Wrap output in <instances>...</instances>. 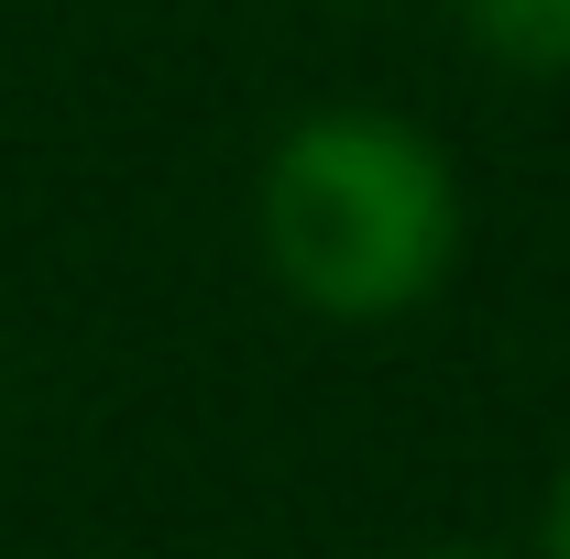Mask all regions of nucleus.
I'll return each instance as SVG.
<instances>
[{
	"label": "nucleus",
	"mask_w": 570,
	"mask_h": 559,
	"mask_svg": "<svg viewBox=\"0 0 570 559\" xmlns=\"http://www.w3.org/2000/svg\"><path fill=\"white\" fill-rule=\"evenodd\" d=\"M461 165L406 110H307L285 121L253 176V242L264 275L341 330H384L428 307L461 264Z\"/></svg>",
	"instance_id": "obj_1"
},
{
	"label": "nucleus",
	"mask_w": 570,
	"mask_h": 559,
	"mask_svg": "<svg viewBox=\"0 0 570 559\" xmlns=\"http://www.w3.org/2000/svg\"><path fill=\"white\" fill-rule=\"evenodd\" d=\"M461 22L504 67H538V77L570 67V0H461Z\"/></svg>",
	"instance_id": "obj_2"
},
{
	"label": "nucleus",
	"mask_w": 570,
	"mask_h": 559,
	"mask_svg": "<svg viewBox=\"0 0 570 559\" xmlns=\"http://www.w3.org/2000/svg\"><path fill=\"white\" fill-rule=\"evenodd\" d=\"M538 559H570V461L549 483V504H538Z\"/></svg>",
	"instance_id": "obj_3"
},
{
	"label": "nucleus",
	"mask_w": 570,
	"mask_h": 559,
	"mask_svg": "<svg viewBox=\"0 0 570 559\" xmlns=\"http://www.w3.org/2000/svg\"><path fill=\"white\" fill-rule=\"evenodd\" d=\"M417 559H504V549H417Z\"/></svg>",
	"instance_id": "obj_4"
}]
</instances>
